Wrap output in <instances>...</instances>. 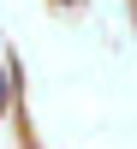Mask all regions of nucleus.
I'll return each mask as SVG.
<instances>
[{
    "mask_svg": "<svg viewBox=\"0 0 137 149\" xmlns=\"http://www.w3.org/2000/svg\"><path fill=\"white\" fill-rule=\"evenodd\" d=\"M0 107H6V66H0Z\"/></svg>",
    "mask_w": 137,
    "mask_h": 149,
    "instance_id": "nucleus-1",
    "label": "nucleus"
}]
</instances>
